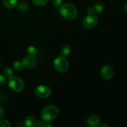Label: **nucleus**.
<instances>
[{"label": "nucleus", "instance_id": "nucleus-7", "mask_svg": "<svg viewBox=\"0 0 127 127\" xmlns=\"http://www.w3.org/2000/svg\"><path fill=\"white\" fill-rule=\"evenodd\" d=\"M100 75L105 80H110L114 76V71L109 65H104L100 69Z\"/></svg>", "mask_w": 127, "mask_h": 127}, {"label": "nucleus", "instance_id": "nucleus-25", "mask_svg": "<svg viewBox=\"0 0 127 127\" xmlns=\"http://www.w3.org/2000/svg\"><path fill=\"white\" fill-rule=\"evenodd\" d=\"M100 127H109V126L108 125H105V124H103V125H100Z\"/></svg>", "mask_w": 127, "mask_h": 127}, {"label": "nucleus", "instance_id": "nucleus-15", "mask_svg": "<svg viewBox=\"0 0 127 127\" xmlns=\"http://www.w3.org/2000/svg\"><path fill=\"white\" fill-rule=\"evenodd\" d=\"M24 65L23 62H21V61H16L14 63L13 65H12V67H13L14 69L17 71H21L22 69H23Z\"/></svg>", "mask_w": 127, "mask_h": 127}, {"label": "nucleus", "instance_id": "nucleus-5", "mask_svg": "<svg viewBox=\"0 0 127 127\" xmlns=\"http://www.w3.org/2000/svg\"><path fill=\"white\" fill-rule=\"evenodd\" d=\"M97 22L98 20L96 16L93 14H89L83 19V25L84 28L91 29L96 26Z\"/></svg>", "mask_w": 127, "mask_h": 127}, {"label": "nucleus", "instance_id": "nucleus-6", "mask_svg": "<svg viewBox=\"0 0 127 127\" xmlns=\"http://www.w3.org/2000/svg\"><path fill=\"white\" fill-rule=\"evenodd\" d=\"M35 94L40 98H47L51 94L49 87L45 85H40L35 89Z\"/></svg>", "mask_w": 127, "mask_h": 127}, {"label": "nucleus", "instance_id": "nucleus-13", "mask_svg": "<svg viewBox=\"0 0 127 127\" xmlns=\"http://www.w3.org/2000/svg\"><path fill=\"white\" fill-rule=\"evenodd\" d=\"M29 4L26 1L21 2L18 5H17V9L21 12H25L29 9Z\"/></svg>", "mask_w": 127, "mask_h": 127}, {"label": "nucleus", "instance_id": "nucleus-8", "mask_svg": "<svg viewBox=\"0 0 127 127\" xmlns=\"http://www.w3.org/2000/svg\"><path fill=\"white\" fill-rule=\"evenodd\" d=\"M104 4L102 2L100 1H98L96 2L93 6L92 7H89L88 9V12L89 14H98L101 12L102 11L104 10Z\"/></svg>", "mask_w": 127, "mask_h": 127}, {"label": "nucleus", "instance_id": "nucleus-22", "mask_svg": "<svg viewBox=\"0 0 127 127\" xmlns=\"http://www.w3.org/2000/svg\"><path fill=\"white\" fill-rule=\"evenodd\" d=\"M6 83V76L0 74V86L4 85Z\"/></svg>", "mask_w": 127, "mask_h": 127}, {"label": "nucleus", "instance_id": "nucleus-2", "mask_svg": "<svg viewBox=\"0 0 127 127\" xmlns=\"http://www.w3.org/2000/svg\"><path fill=\"white\" fill-rule=\"evenodd\" d=\"M59 110L56 106L53 105H48L42 110L41 116L44 121L50 122L54 120L58 115Z\"/></svg>", "mask_w": 127, "mask_h": 127}, {"label": "nucleus", "instance_id": "nucleus-12", "mask_svg": "<svg viewBox=\"0 0 127 127\" xmlns=\"http://www.w3.org/2000/svg\"><path fill=\"white\" fill-rule=\"evenodd\" d=\"M18 3V0H4L3 4L7 8L12 9L16 7Z\"/></svg>", "mask_w": 127, "mask_h": 127}, {"label": "nucleus", "instance_id": "nucleus-4", "mask_svg": "<svg viewBox=\"0 0 127 127\" xmlns=\"http://www.w3.org/2000/svg\"><path fill=\"white\" fill-rule=\"evenodd\" d=\"M8 85L11 89L14 91L20 92L24 89V83L21 78L12 76L9 78Z\"/></svg>", "mask_w": 127, "mask_h": 127}, {"label": "nucleus", "instance_id": "nucleus-24", "mask_svg": "<svg viewBox=\"0 0 127 127\" xmlns=\"http://www.w3.org/2000/svg\"><path fill=\"white\" fill-rule=\"evenodd\" d=\"M124 9H125V12H126L127 13V2L126 4H125V6H124Z\"/></svg>", "mask_w": 127, "mask_h": 127}, {"label": "nucleus", "instance_id": "nucleus-9", "mask_svg": "<svg viewBox=\"0 0 127 127\" xmlns=\"http://www.w3.org/2000/svg\"><path fill=\"white\" fill-rule=\"evenodd\" d=\"M22 62L24 66L27 68H32L35 66L37 64V60L33 56L28 55L24 58Z\"/></svg>", "mask_w": 127, "mask_h": 127}, {"label": "nucleus", "instance_id": "nucleus-11", "mask_svg": "<svg viewBox=\"0 0 127 127\" xmlns=\"http://www.w3.org/2000/svg\"><path fill=\"white\" fill-rule=\"evenodd\" d=\"M25 125L28 127H35L37 125V120L33 116H28L25 119Z\"/></svg>", "mask_w": 127, "mask_h": 127}, {"label": "nucleus", "instance_id": "nucleus-3", "mask_svg": "<svg viewBox=\"0 0 127 127\" xmlns=\"http://www.w3.org/2000/svg\"><path fill=\"white\" fill-rule=\"evenodd\" d=\"M53 66L56 70L58 71L63 73L67 71L69 67L68 61L64 56H58L55 59L53 62Z\"/></svg>", "mask_w": 127, "mask_h": 127}, {"label": "nucleus", "instance_id": "nucleus-20", "mask_svg": "<svg viewBox=\"0 0 127 127\" xmlns=\"http://www.w3.org/2000/svg\"><path fill=\"white\" fill-rule=\"evenodd\" d=\"M10 125L9 121L6 120H2L0 121V127H9Z\"/></svg>", "mask_w": 127, "mask_h": 127}, {"label": "nucleus", "instance_id": "nucleus-18", "mask_svg": "<svg viewBox=\"0 0 127 127\" xmlns=\"http://www.w3.org/2000/svg\"><path fill=\"white\" fill-rule=\"evenodd\" d=\"M32 2L37 6H44L47 4L48 0H32Z\"/></svg>", "mask_w": 127, "mask_h": 127}, {"label": "nucleus", "instance_id": "nucleus-19", "mask_svg": "<svg viewBox=\"0 0 127 127\" xmlns=\"http://www.w3.org/2000/svg\"><path fill=\"white\" fill-rule=\"evenodd\" d=\"M36 126L38 127H52L50 124H48V122L45 121H38L37 122V125Z\"/></svg>", "mask_w": 127, "mask_h": 127}, {"label": "nucleus", "instance_id": "nucleus-23", "mask_svg": "<svg viewBox=\"0 0 127 127\" xmlns=\"http://www.w3.org/2000/svg\"><path fill=\"white\" fill-rule=\"evenodd\" d=\"M4 116V111L3 109H2L1 106H0V119H2V117Z\"/></svg>", "mask_w": 127, "mask_h": 127}, {"label": "nucleus", "instance_id": "nucleus-21", "mask_svg": "<svg viewBox=\"0 0 127 127\" xmlns=\"http://www.w3.org/2000/svg\"><path fill=\"white\" fill-rule=\"evenodd\" d=\"M52 4L55 7H58L61 6L62 3V0H52Z\"/></svg>", "mask_w": 127, "mask_h": 127}, {"label": "nucleus", "instance_id": "nucleus-14", "mask_svg": "<svg viewBox=\"0 0 127 127\" xmlns=\"http://www.w3.org/2000/svg\"><path fill=\"white\" fill-rule=\"evenodd\" d=\"M71 52V47L68 45H64L61 50V53L63 56H68Z\"/></svg>", "mask_w": 127, "mask_h": 127}, {"label": "nucleus", "instance_id": "nucleus-16", "mask_svg": "<svg viewBox=\"0 0 127 127\" xmlns=\"http://www.w3.org/2000/svg\"><path fill=\"white\" fill-rule=\"evenodd\" d=\"M27 53L28 54V55H31V56H34L37 53V48L34 46H29V47H27Z\"/></svg>", "mask_w": 127, "mask_h": 127}, {"label": "nucleus", "instance_id": "nucleus-10", "mask_svg": "<svg viewBox=\"0 0 127 127\" xmlns=\"http://www.w3.org/2000/svg\"><path fill=\"white\" fill-rule=\"evenodd\" d=\"M100 123V119L99 116L96 115H93L88 119V124L91 127H97Z\"/></svg>", "mask_w": 127, "mask_h": 127}, {"label": "nucleus", "instance_id": "nucleus-17", "mask_svg": "<svg viewBox=\"0 0 127 127\" xmlns=\"http://www.w3.org/2000/svg\"><path fill=\"white\" fill-rule=\"evenodd\" d=\"M3 73L5 76L7 77V78H10V77L12 76V74H13L12 69L9 67H6V68H4Z\"/></svg>", "mask_w": 127, "mask_h": 127}, {"label": "nucleus", "instance_id": "nucleus-26", "mask_svg": "<svg viewBox=\"0 0 127 127\" xmlns=\"http://www.w3.org/2000/svg\"><path fill=\"white\" fill-rule=\"evenodd\" d=\"M0 66H1V62H0Z\"/></svg>", "mask_w": 127, "mask_h": 127}, {"label": "nucleus", "instance_id": "nucleus-1", "mask_svg": "<svg viewBox=\"0 0 127 127\" xmlns=\"http://www.w3.org/2000/svg\"><path fill=\"white\" fill-rule=\"evenodd\" d=\"M59 12L64 18L68 20L74 19L78 15L76 8L74 6L69 3H66L62 5L59 8Z\"/></svg>", "mask_w": 127, "mask_h": 127}]
</instances>
